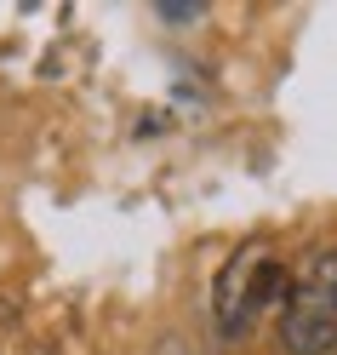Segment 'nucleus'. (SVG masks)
<instances>
[{"mask_svg":"<svg viewBox=\"0 0 337 355\" xmlns=\"http://www.w3.org/2000/svg\"><path fill=\"white\" fill-rule=\"evenodd\" d=\"M286 286H291V270L268 258L257 270V286H252V315H268V309H286Z\"/></svg>","mask_w":337,"mask_h":355,"instance_id":"nucleus-3","label":"nucleus"},{"mask_svg":"<svg viewBox=\"0 0 337 355\" xmlns=\"http://www.w3.org/2000/svg\"><path fill=\"white\" fill-rule=\"evenodd\" d=\"M275 258L268 241H240L229 252V263L217 270V286H212V321H217V338L223 344H240L252 332V286H257V270Z\"/></svg>","mask_w":337,"mask_h":355,"instance_id":"nucleus-2","label":"nucleus"},{"mask_svg":"<svg viewBox=\"0 0 337 355\" xmlns=\"http://www.w3.org/2000/svg\"><path fill=\"white\" fill-rule=\"evenodd\" d=\"M275 338L286 355H337V247H314L291 270Z\"/></svg>","mask_w":337,"mask_h":355,"instance_id":"nucleus-1","label":"nucleus"}]
</instances>
